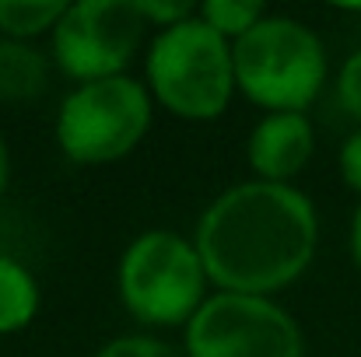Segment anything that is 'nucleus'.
Wrapping results in <instances>:
<instances>
[{
	"instance_id": "f257e3e1",
	"label": "nucleus",
	"mask_w": 361,
	"mask_h": 357,
	"mask_svg": "<svg viewBox=\"0 0 361 357\" xmlns=\"http://www.w3.org/2000/svg\"><path fill=\"white\" fill-rule=\"evenodd\" d=\"M193 242L214 291L274 298L312 266L319 214L298 186L245 179L204 207Z\"/></svg>"
},
{
	"instance_id": "f03ea898",
	"label": "nucleus",
	"mask_w": 361,
	"mask_h": 357,
	"mask_svg": "<svg viewBox=\"0 0 361 357\" xmlns=\"http://www.w3.org/2000/svg\"><path fill=\"white\" fill-rule=\"evenodd\" d=\"M144 84L165 113L186 123H214L228 113L235 88L232 42L200 14L161 28L147 42Z\"/></svg>"
},
{
	"instance_id": "7ed1b4c3",
	"label": "nucleus",
	"mask_w": 361,
	"mask_h": 357,
	"mask_svg": "<svg viewBox=\"0 0 361 357\" xmlns=\"http://www.w3.org/2000/svg\"><path fill=\"white\" fill-rule=\"evenodd\" d=\"M235 88L267 113H305L326 88V46L298 18L267 14L232 46Z\"/></svg>"
},
{
	"instance_id": "20e7f679",
	"label": "nucleus",
	"mask_w": 361,
	"mask_h": 357,
	"mask_svg": "<svg viewBox=\"0 0 361 357\" xmlns=\"http://www.w3.org/2000/svg\"><path fill=\"white\" fill-rule=\"evenodd\" d=\"M197 242L169 228L140 232L120 256L116 291L123 308L147 330L190 326L211 298Z\"/></svg>"
},
{
	"instance_id": "39448f33",
	"label": "nucleus",
	"mask_w": 361,
	"mask_h": 357,
	"mask_svg": "<svg viewBox=\"0 0 361 357\" xmlns=\"http://www.w3.org/2000/svg\"><path fill=\"white\" fill-rule=\"evenodd\" d=\"M154 123V99L144 81L120 74L74 84L53 119L56 147L74 165H113L140 147Z\"/></svg>"
},
{
	"instance_id": "423d86ee",
	"label": "nucleus",
	"mask_w": 361,
	"mask_h": 357,
	"mask_svg": "<svg viewBox=\"0 0 361 357\" xmlns=\"http://www.w3.org/2000/svg\"><path fill=\"white\" fill-rule=\"evenodd\" d=\"M147 28L137 0H74L49 35L53 70L74 84L120 77L140 53Z\"/></svg>"
},
{
	"instance_id": "0eeeda50",
	"label": "nucleus",
	"mask_w": 361,
	"mask_h": 357,
	"mask_svg": "<svg viewBox=\"0 0 361 357\" xmlns=\"http://www.w3.org/2000/svg\"><path fill=\"white\" fill-rule=\"evenodd\" d=\"M186 357H305L302 326L274 298L214 291L183 330Z\"/></svg>"
},
{
	"instance_id": "6e6552de",
	"label": "nucleus",
	"mask_w": 361,
	"mask_h": 357,
	"mask_svg": "<svg viewBox=\"0 0 361 357\" xmlns=\"http://www.w3.org/2000/svg\"><path fill=\"white\" fill-rule=\"evenodd\" d=\"M316 154V126L305 113H267L245 137V165L259 182L295 186Z\"/></svg>"
},
{
	"instance_id": "1a4fd4ad",
	"label": "nucleus",
	"mask_w": 361,
	"mask_h": 357,
	"mask_svg": "<svg viewBox=\"0 0 361 357\" xmlns=\"http://www.w3.org/2000/svg\"><path fill=\"white\" fill-rule=\"evenodd\" d=\"M53 60L32 42L0 39V102H32L46 95Z\"/></svg>"
},
{
	"instance_id": "9d476101",
	"label": "nucleus",
	"mask_w": 361,
	"mask_h": 357,
	"mask_svg": "<svg viewBox=\"0 0 361 357\" xmlns=\"http://www.w3.org/2000/svg\"><path fill=\"white\" fill-rule=\"evenodd\" d=\"M39 305L42 291L35 273L21 259L0 252V337L28 330L39 315Z\"/></svg>"
},
{
	"instance_id": "9b49d317",
	"label": "nucleus",
	"mask_w": 361,
	"mask_h": 357,
	"mask_svg": "<svg viewBox=\"0 0 361 357\" xmlns=\"http://www.w3.org/2000/svg\"><path fill=\"white\" fill-rule=\"evenodd\" d=\"M67 7V0H0V39L35 46V39L53 35Z\"/></svg>"
},
{
	"instance_id": "f8f14e48",
	"label": "nucleus",
	"mask_w": 361,
	"mask_h": 357,
	"mask_svg": "<svg viewBox=\"0 0 361 357\" xmlns=\"http://www.w3.org/2000/svg\"><path fill=\"white\" fill-rule=\"evenodd\" d=\"M197 14L225 39V42H239L249 28H256L267 18V7L259 0H204L197 4Z\"/></svg>"
},
{
	"instance_id": "ddd939ff",
	"label": "nucleus",
	"mask_w": 361,
	"mask_h": 357,
	"mask_svg": "<svg viewBox=\"0 0 361 357\" xmlns=\"http://www.w3.org/2000/svg\"><path fill=\"white\" fill-rule=\"evenodd\" d=\"M95 357H186L183 347H172L169 340L147 337V333H130L109 340Z\"/></svg>"
},
{
	"instance_id": "4468645a",
	"label": "nucleus",
	"mask_w": 361,
	"mask_h": 357,
	"mask_svg": "<svg viewBox=\"0 0 361 357\" xmlns=\"http://www.w3.org/2000/svg\"><path fill=\"white\" fill-rule=\"evenodd\" d=\"M337 99L344 106V113L361 126V49L344 60V67L337 70Z\"/></svg>"
},
{
	"instance_id": "2eb2a0df",
	"label": "nucleus",
	"mask_w": 361,
	"mask_h": 357,
	"mask_svg": "<svg viewBox=\"0 0 361 357\" xmlns=\"http://www.w3.org/2000/svg\"><path fill=\"white\" fill-rule=\"evenodd\" d=\"M137 7H140V14H144V21L154 28V32H161V28H172V25H179V21H190L193 14H197V4H186V0H137Z\"/></svg>"
},
{
	"instance_id": "dca6fc26",
	"label": "nucleus",
	"mask_w": 361,
	"mask_h": 357,
	"mask_svg": "<svg viewBox=\"0 0 361 357\" xmlns=\"http://www.w3.org/2000/svg\"><path fill=\"white\" fill-rule=\"evenodd\" d=\"M337 168H341V179L351 193L361 196V126L348 133V140L341 144V154H337Z\"/></svg>"
},
{
	"instance_id": "f3484780",
	"label": "nucleus",
	"mask_w": 361,
	"mask_h": 357,
	"mask_svg": "<svg viewBox=\"0 0 361 357\" xmlns=\"http://www.w3.org/2000/svg\"><path fill=\"white\" fill-rule=\"evenodd\" d=\"M348 242H351V259H355V266L361 270V203L355 207V218H351V235H348Z\"/></svg>"
},
{
	"instance_id": "a211bd4d",
	"label": "nucleus",
	"mask_w": 361,
	"mask_h": 357,
	"mask_svg": "<svg viewBox=\"0 0 361 357\" xmlns=\"http://www.w3.org/2000/svg\"><path fill=\"white\" fill-rule=\"evenodd\" d=\"M7 182H11V147H7V137L0 133V196L7 193Z\"/></svg>"
}]
</instances>
